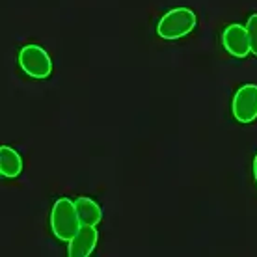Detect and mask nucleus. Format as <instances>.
Listing matches in <instances>:
<instances>
[{"label": "nucleus", "instance_id": "f257e3e1", "mask_svg": "<svg viewBox=\"0 0 257 257\" xmlns=\"http://www.w3.org/2000/svg\"><path fill=\"white\" fill-rule=\"evenodd\" d=\"M80 218H78L77 205L69 198H60L51 211V231L54 237L62 242H69L75 237V233L80 229Z\"/></svg>", "mask_w": 257, "mask_h": 257}, {"label": "nucleus", "instance_id": "f03ea898", "mask_svg": "<svg viewBox=\"0 0 257 257\" xmlns=\"http://www.w3.org/2000/svg\"><path fill=\"white\" fill-rule=\"evenodd\" d=\"M196 28V13L190 8H175L162 15L157 25V34L162 39H179L185 38Z\"/></svg>", "mask_w": 257, "mask_h": 257}, {"label": "nucleus", "instance_id": "7ed1b4c3", "mask_svg": "<svg viewBox=\"0 0 257 257\" xmlns=\"http://www.w3.org/2000/svg\"><path fill=\"white\" fill-rule=\"evenodd\" d=\"M19 65L28 77L47 78L52 73V60L39 45H26L19 51Z\"/></svg>", "mask_w": 257, "mask_h": 257}, {"label": "nucleus", "instance_id": "20e7f679", "mask_svg": "<svg viewBox=\"0 0 257 257\" xmlns=\"http://www.w3.org/2000/svg\"><path fill=\"white\" fill-rule=\"evenodd\" d=\"M233 116L238 123H251L257 119V84L240 86L233 97Z\"/></svg>", "mask_w": 257, "mask_h": 257}, {"label": "nucleus", "instance_id": "39448f33", "mask_svg": "<svg viewBox=\"0 0 257 257\" xmlns=\"http://www.w3.org/2000/svg\"><path fill=\"white\" fill-rule=\"evenodd\" d=\"M222 45L235 58H246L251 52L248 30L242 25H229L222 32Z\"/></svg>", "mask_w": 257, "mask_h": 257}, {"label": "nucleus", "instance_id": "423d86ee", "mask_svg": "<svg viewBox=\"0 0 257 257\" xmlns=\"http://www.w3.org/2000/svg\"><path fill=\"white\" fill-rule=\"evenodd\" d=\"M97 240H99V233H97L95 225L82 224L80 225V229L75 233V237L69 240L67 253H69L71 257L91 255L97 246Z\"/></svg>", "mask_w": 257, "mask_h": 257}, {"label": "nucleus", "instance_id": "0eeeda50", "mask_svg": "<svg viewBox=\"0 0 257 257\" xmlns=\"http://www.w3.org/2000/svg\"><path fill=\"white\" fill-rule=\"evenodd\" d=\"M23 172V159L21 155L10 146L0 148V174L6 179H15Z\"/></svg>", "mask_w": 257, "mask_h": 257}, {"label": "nucleus", "instance_id": "6e6552de", "mask_svg": "<svg viewBox=\"0 0 257 257\" xmlns=\"http://www.w3.org/2000/svg\"><path fill=\"white\" fill-rule=\"evenodd\" d=\"M75 205H77V212H78V218L82 224L88 225H97L103 218V209L101 205L93 201L90 198H77L75 199Z\"/></svg>", "mask_w": 257, "mask_h": 257}, {"label": "nucleus", "instance_id": "1a4fd4ad", "mask_svg": "<svg viewBox=\"0 0 257 257\" xmlns=\"http://www.w3.org/2000/svg\"><path fill=\"white\" fill-rule=\"evenodd\" d=\"M246 30H248V38H250L251 54L257 56V13L250 15V19L246 23Z\"/></svg>", "mask_w": 257, "mask_h": 257}, {"label": "nucleus", "instance_id": "9d476101", "mask_svg": "<svg viewBox=\"0 0 257 257\" xmlns=\"http://www.w3.org/2000/svg\"><path fill=\"white\" fill-rule=\"evenodd\" d=\"M253 177H255V181H257V153H255V157H253Z\"/></svg>", "mask_w": 257, "mask_h": 257}]
</instances>
